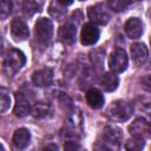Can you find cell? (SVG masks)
<instances>
[{
  "mask_svg": "<svg viewBox=\"0 0 151 151\" xmlns=\"http://www.w3.org/2000/svg\"><path fill=\"white\" fill-rule=\"evenodd\" d=\"M25 63H26L25 54L17 48H12L7 52L5 57L4 65H2V72L5 76L12 77L25 65Z\"/></svg>",
  "mask_w": 151,
  "mask_h": 151,
  "instance_id": "1",
  "label": "cell"
},
{
  "mask_svg": "<svg viewBox=\"0 0 151 151\" xmlns=\"http://www.w3.org/2000/svg\"><path fill=\"white\" fill-rule=\"evenodd\" d=\"M132 112H133V106L131 105V103L122 99L112 101L106 110V114L114 122L127 120L132 116Z\"/></svg>",
  "mask_w": 151,
  "mask_h": 151,
  "instance_id": "2",
  "label": "cell"
},
{
  "mask_svg": "<svg viewBox=\"0 0 151 151\" xmlns=\"http://www.w3.org/2000/svg\"><path fill=\"white\" fill-rule=\"evenodd\" d=\"M87 15H88V19L93 24H97V25H106L111 19L110 9L107 8L106 5L101 2L88 7Z\"/></svg>",
  "mask_w": 151,
  "mask_h": 151,
  "instance_id": "3",
  "label": "cell"
},
{
  "mask_svg": "<svg viewBox=\"0 0 151 151\" xmlns=\"http://www.w3.org/2000/svg\"><path fill=\"white\" fill-rule=\"evenodd\" d=\"M110 70L114 73H122L127 67V55L123 48H116L111 52L109 58Z\"/></svg>",
  "mask_w": 151,
  "mask_h": 151,
  "instance_id": "4",
  "label": "cell"
},
{
  "mask_svg": "<svg viewBox=\"0 0 151 151\" xmlns=\"http://www.w3.org/2000/svg\"><path fill=\"white\" fill-rule=\"evenodd\" d=\"M34 32H35L37 39L41 44H47L51 40L52 34H53V25H52L51 20L47 18L38 19V21L35 22V26H34Z\"/></svg>",
  "mask_w": 151,
  "mask_h": 151,
  "instance_id": "5",
  "label": "cell"
},
{
  "mask_svg": "<svg viewBox=\"0 0 151 151\" xmlns=\"http://www.w3.org/2000/svg\"><path fill=\"white\" fill-rule=\"evenodd\" d=\"M99 34H100L99 28L94 24L92 22L85 24L80 32V42L85 46L94 45L99 39Z\"/></svg>",
  "mask_w": 151,
  "mask_h": 151,
  "instance_id": "6",
  "label": "cell"
},
{
  "mask_svg": "<svg viewBox=\"0 0 151 151\" xmlns=\"http://www.w3.org/2000/svg\"><path fill=\"white\" fill-rule=\"evenodd\" d=\"M103 140L111 147H118L123 140V132L114 125H109L103 130Z\"/></svg>",
  "mask_w": 151,
  "mask_h": 151,
  "instance_id": "7",
  "label": "cell"
},
{
  "mask_svg": "<svg viewBox=\"0 0 151 151\" xmlns=\"http://www.w3.org/2000/svg\"><path fill=\"white\" fill-rule=\"evenodd\" d=\"M129 132L133 137H149L151 136V124H149L145 118H137L132 122V124H130Z\"/></svg>",
  "mask_w": 151,
  "mask_h": 151,
  "instance_id": "8",
  "label": "cell"
},
{
  "mask_svg": "<svg viewBox=\"0 0 151 151\" xmlns=\"http://www.w3.org/2000/svg\"><path fill=\"white\" fill-rule=\"evenodd\" d=\"M28 34H29V31H28V27L26 25V22L21 19H13L12 22H11V35L12 38L20 42V41H24L28 38Z\"/></svg>",
  "mask_w": 151,
  "mask_h": 151,
  "instance_id": "9",
  "label": "cell"
},
{
  "mask_svg": "<svg viewBox=\"0 0 151 151\" xmlns=\"http://www.w3.org/2000/svg\"><path fill=\"white\" fill-rule=\"evenodd\" d=\"M32 111V106L29 100L22 94V93H15V105H14V114L19 118L26 117Z\"/></svg>",
  "mask_w": 151,
  "mask_h": 151,
  "instance_id": "10",
  "label": "cell"
},
{
  "mask_svg": "<svg viewBox=\"0 0 151 151\" xmlns=\"http://www.w3.org/2000/svg\"><path fill=\"white\" fill-rule=\"evenodd\" d=\"M125 33L131 39H138L143 34V22L138 18H130L124 25Z\"/></svg>",
  "mask_w": 151,
  "mask_h": 151,
  "instance_id": "11",
  "label": "cell"
},
{
  "mask_svg": "<svg viewBox=\"0 0 151 151\" xmlns=\"http://www.w3.org/2000/svg\"><path fill=\"white\" fill-rule=\"evenodd\" d=\"M77 26H78V22H74V20H72V21L66 22L60 28L59 37L63 42L67 45L73 44V41L76 40V34H77Z\"/></svg>",
  "mask_w": 151,
  "mask_h": 151,
  "instance_id": "12",
  "label": "cell"
},
{
  "mask_svg": "<svg viewBox=\"0 0 151 151\" xmlns=\"http://www.w3.org/2000/svg\"><path fill=\"white\" fill-rule=\"evenodd\" d=\"M147 47L142 42H136L131 46V58L134 65L142 66L147 59Z\"/></svg>",
  "mask_w": 151,
  "mask_h": 151,
  "instance_id": "13",
  "label": "cell"
},
{
  "mask_svg": "<svg viewBox=\"0 0 151 151\" xmlns=\"http://www.w3.org/2000/svg\"><path fill=\"white\" fill-rule=\"evenodd\" d=\"M53 79V73L51 68H42L39 71H35L32 74V80L34 83V85L39 86V87H45L48 86L52 83Z\"/></svg>",
  "mask_w": 151,
  "mask_h": 151,
  "instance_id": "14",
  "label": "cell"
},
{
  "mask_svg": "<svg viewBox=\"0 0 151 151\" xmlns=\"http://www.w3.org/2000/svg\"><path fill=\"white\" fill-rule=\"evenodd\" d=\"M119 78L114 74V72H107L104 73L99 79L100 87L106 92H112L118 87Z\"/></svg>",
  "mask_w": 151,
  "mask_h": 151,
  "instance_id": "15",
  "label": "cell"
},
{
  "mask_svg": "<svg viewBox=\"0 0 151 151\" xmlns=\"http://www.w3.org/2000/svg\"><path fill=\"white\" fill-rule=\"evenodd\" d=\"M29 140H31V133L25 127L15 130V132L13 134V138H12L13 145L17 149H25L29 144Z\"/></svg>",
  "mask_w": 151,
  "mask_h": 151,
  "instance_id": "16",
  "label": "cell"
},
{
  "mask_svg": "<svg viewBox=\"0 0 151 151\" xmlns=\"http://www.w3.org/2000/svg\"><path fill=\"white\" fill-rule=\"evenodd\" d=\"M86 101L92 109H100L104 105V97L100 91L91 88L86 92Z\"/></svg>",
  "mask_w": 151,
  "mask_h": 151,
  "instance_id": "17",
  "label": "cell"
},
{
  "mask_svg": "<svg viewBox=\"0 0 151 151\" xmlns=\"http://www.w3.org/2000/svg\"><path fill=\"white\" fill-rule=\"evenodd\" d=\"M33 116L35 118H44V117H47L48 113H51V106L46 103H37L35 106L33 107Z\"/></svg>",
  "mask_w": 151,
  "mask_h": 151,
  "instance_id": "18",
  "label": "cell"
},
{
  "mask_svg": "<svg viewBox=\"0 0 151 151\" xmlns=\"http://www.w3.org/2000/svg\"><path fill=\"white\" fill-rule=\"evenodd\" d=\"M38 4L34 0H24L21 4V9L26 17H32L35 12H38Z\"/></svg>",
  "mask_w": 151,
  "mask_h": 151,
  "instance_id": "19",
  "label": "cell"
},
{
  "mask_svg": "<svg viewBox=\"0 0 151 151\" xmlns=\"http://www.w3.org/2000/svg\"><path fill=\"white\" fill-rule=\"evenodd\" d=\"M131 4H132V0H109V6L114 12L125 11Z\"/></svg>",
  "mask_w": 151,
  "mask_h": 151,
  "instance_id": "20",
  "label": "cell"
},
{
  "mask_svg": "<svg viewBox=\"0 0 151 151\" xmlns=\"http://www.w3.org/2000/svg\"><path fill=\"white\" fill-rule=\"evenodd\" d=\"M137 106H138V110L140 112H143L145 116L147 117H151V99L149 98H138L137 99Z\"/></svg>",
  "mask_w": 151,
  "mask_h": 151,
  "instance_id": "21",
  "label": "cell"
},
{
  "mask_svg": "<svg viewBox=\"0 0 151 151\" xmlns=\"http://www.w3.org/2000/svg\"><path fill=\"white\" fill-rule=\"evenodd\" d=\"M144 138H140V137H133L131 138L130 140L126 142L125 144V149L126 150H132V151H138V150H142L144 147Z\"/></svg>",
  "mask_w": 151,
  "mask_h": 151,
  "instance_id": "22",
  "label": "cell"
},
{
  "mask_svg": "<svg viewBox=\"0 0 151 151\" xmlns=\"http://www.w3.org/2000/svg\"><path fill=\"white\" fill-rule=\"evenodd\" d=\"M65 13H66V12H65V9L63 8V5H61V4L57 5V2H52V4L50 5V14H51L54 19H57V20L64 19Z\"/></svg>",
  "mask_w": 151,
  "mask_h": 151,
  "instance_id": "23",
  "label": "cell"
},
{
  "mask_svg": "<svg viewBox=\"0 0 151 151\" xmlns=\"http://www.w3.org/2000/svg\"><path fill=\"white\" fill-rule=\"evenodd\" d=\"M9 105H11L9 94H8V92H7L6 88L1 87V90H0V111L2 113L6 112L9 109Z\"/></svg>",
  "mask_w": 151,
  "mask_h": 151,
  "instance_id": "24",
  "label": "cell"
},
{
  "mask_svg": "<svg viewBox=\"0 0 151 151\" xmlns=\"http://www.w3.org/2000/svg\"><path fill=\"white\" fill-rule=\"evenodd\" d=\"M68 123L73 130H77V127L81 125V114L79 113L78 110H74L73 112H71V114L68 116Z\"/></svg>",
  "mask_w": 151,
  "mask_h": 151,
  "instance_id": "25",
  "label": "cell"
},
{
  "mask_svg": "<svg viewBox=\"0 0 151 151\" xmlns=\"http://www.w3.org/2000/svg\"><path fill=\"white\" fill-rule=\"evenodd\" d=\"M12 11V4L9 0H0V13H1V19H6Z\"/></svg>",
  "mask_w": 151,
  "mask_h": 151,
  "instance_id": "26",
  "label": "cell"
},
{
  "mask_svg": "<svg viewBox=\"0 0 151 151\" xmlns=\"http://www.w3.org/2000/svg\"><path fill=\"white\" fill-rule=\"evenodd\" d=\"M140 86L145 91L151 93V74H147V76H145V77H143L140 79Z\"/></svg>",
  "mask_w": 151,
  "mask_h": 151,
  "instance_id": "27",
  "label": "cell"
},
{
  "mask_svg": "<svg viewBox=\"0 0 151 151\" xmlns=\"http://www.w3.org/2000/svg\"><path fill=\"white\" fill-rule=\"evenodd\" d=\"M64 149H65V150H76V149H80V146H79L78 144L73 143V142H67V143L65 144Z\"/></svg>",
  "mask_w": 151,
  "mask_h": 151,
  "instance_id": "28",
  "label": "cell"
},
{
  "mask_svg": "<svg viewBox=\"0 0 151 151\" xmlns=\"http://www.w3.org/2000/svg\"><path fill=\"white\" fill-rule=\"evenodd\" d=\"M59 4H61L63 6H68V5H71L72 2H73V0H57Z\"/></svg>",
  "mask_w": 151,
  "mask_h": 151,
  "instance_id": "29",
  "label": "cell"
},
{
  "mask_svg": "<svg viewBox=\"0 0 151 151\" xmlns=\"http://www.w3.org/2000/svg\"><path fill=\"white\" fill-rule=\"evenodd\" d=\"M147 17H149V19H150V21H151V7H150L149 11H147Z\"/></svg>",
  "mask_w": 151,
  "mask_h": 151,
  "instance_id": "30",
  "label": "cell"
},
{
  "mask_svg": "<svg viewBox=\"0 0 151 151\" xmlns=\"http://www.w3.org/2000/svg\"><path fill=\"white\" fill-rule=\"evenodd\" d=\"M80 1H84V0H80Z\"/></svg>",
  "mask_w": 151,
  "mask_h": 151,
  "instance_id": "31",
  "label": "cell"
},
{
  "mask_svg": "<svg viewBox=\"0 0 151 151\" xmlns=\"http://www.w3.org/2000/svg\"><path fill=\"white\" fill-rule=\"evenodd\" d=\"M150 42H151V39H150Z\"/></svg>",
  "mask_w": 151,
  "mask_h": 151,
  "instance_id": "32",
  "label": "cell"
}]
</instances>
